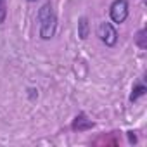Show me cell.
I'll return each mask as SVG.
<instances>
[{
  "label": "cell",
  "mask_w": 147,
  "mask_h": 147,
  "mask_svg": "<svg viewBox=\"0 0 147 147\" xmlns=\"http://www.w3.org/2000/svg\"><path fill=\"white\" fill-rule=\"evenodd\" d=\"M126 137H128V144L130 145H135L137 142H138V138H137V135H135V131H126Z\"/></svg>",
  "instance_id": "9"
},
{
  "label": "cell",
  "mask_w": 147,
  "mask_h": 147,
  "mask_svg": "<svg viewBox=\"0 0 147 147\" xmlns=\"http://www.w3.org/2000/svg\"><path fill=\"white\" fill-rule=\"evenodd\" d=\"M28 2H30V4H33V2H36V0H28Z\"/></svg>",
  "instance_id": "11"
},
{
  "label": "cell",
  "mask_w": 147,
  "mask_h": 147,
  "mask_svg": "<svg viewBox=\"0 0 147 147\" xmlns=\"http://www.w3.org/2000/svg\"><path fill=\"white\" fill-rule=\"evenodd\" d=\"M78 36L80 40H87L90 36V21L87 16H82L78 19Z\"/></svg>",
  "instance_id": "5"
},
{
  "label": "cell",
  "mask_w": 147,
  "mask_h": 147,
  "mask_svg": "<svg viewBox=\"0 0 147 147\" xmlns=\"http://www.w3.org/2000/svg\"><path fill=\"white\" fill-rule=\"evenodd\" d=\"M147 94V87L142 83V82H137L135 85H133V88H131V94H130V97H128V100L133 104V102H137L140 97H144Z\"/></svg>",
  "instance_id": "6"
},
{
  "label": "cell",
  "mask_w": 147,
  "mask_h": 147,
  "mask_svg": "<svg viewBox=\"0 0 147 147\" xmlns=\"http://www.w3.org/2000/svg\"><path fill=\"white\" fill-rule=\"evenodd\" d=\"M28 99H30V100L38 99V90H36V88H28Z\"/></svg>",
  "instance_id": "10"
},
{
  "label": "cell",
  "mask_w": 147,
  "mask_h": 147,
  "mask_svg": "<svg viewBox=\"0 0 147 147\" xmlns=\"http://www.w3.org/2000/svg\"><path fill=\"white\" fill-rule=\"evenodd\" d=\"M7 19V0H0V26Z\"/></svg>",
  "instance_id": "8"
},
{
  "label": "cell",
  "mask_w": 147,
  "mask_h": 147,
  "mask_svg": "<svg viewBox=\"0 0 147 147\" xmlns=\"http://www.w3.org/2000/svg\"><path fill=\"white\" fill-rule=\"evenodd\" d=\"M97 36H99V40H100L106 47H114V45L118 43V38H119L118 30L114 28V24H113V23H107V21H104V23L99 24V28H97Z\"/></svg>",
  "instance_id": "3"
},
{
  "label": "cell",
  "mask_w": 147,
  "mask_h": 147,
  "mask_svg": "<svg viewBox=\"0 0 147 147\" xmlns=\"http://www.w3.org/2000/svg\"><path fill=\"white\" fill-rule=\"evenodd\" d=\"M38 35L42 40H50L54 38L57 31V12L52 5V2H45L38 9Z\"/></svg>",
  "instance_id": "1"
},
{
  "label": "cell",
  "mask_w": 147,
  "mask_h": 147,
  "mask_svg": "<svg viewBox=\"0 0 147 147\" xmlns=\"http://www.w3.org/2000/svg\"><path fill=\"white\" fill-rule=\"evenodd\" d=\"M130 14V4L128 0H113L109 5V18L114 24H123L128 19Z\"/></svg>",
  "instance_id": "2"
},
{
  "label": "cell",
  "mask_w": 147,
  "mask_h": 147,
  "mask_svg": "<svg viewBox=\"0 0 147 147\" xmlns=\"http://www.w3.org/2000/svg\"><path fill=\"white\" fill-rule=\"evenodd\" d=\"M92 128H95V123L87 116V113H78L76 116H75V119L71 121V125H69V130L71 131H75V133H83V131H88V130H92Z\"/></svg>",
  "instance_id": "4"
},
{
  "label": "cell",
  "mask_w": 147,
  "mask_h": 147,
  "mask_svg": "<svg viewBox=\"0 0 147 147\" xmlns=\"http://www.w3.org/2000/svg\"><path fill=\"white\" fill-rule=\"evenodd\" d=\"M135 45L140 49V50H145L147 49V28H140L135 35Z\"/></svg>",
  "instance_id": "7"
}]
</instances>
